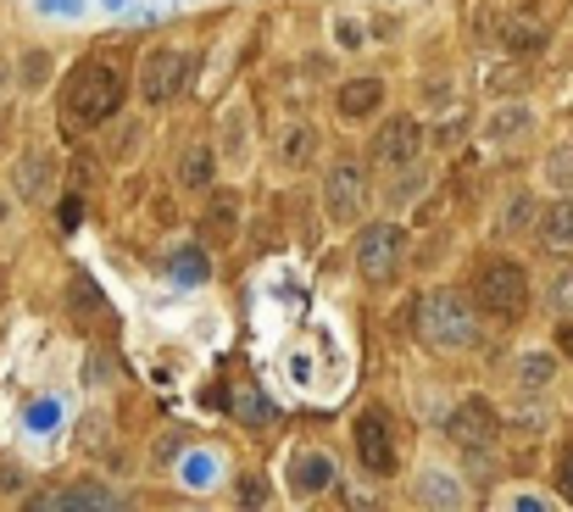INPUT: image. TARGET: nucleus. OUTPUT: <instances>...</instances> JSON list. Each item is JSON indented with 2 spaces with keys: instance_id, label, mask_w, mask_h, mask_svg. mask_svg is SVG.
Here are the masks:
<instances>
[{
  "instance_id": "obj_27",
  "label": "nucleus",
  "mask_w": 573,
  "mask_h": 512,
  "mask_svg": "<svg viewBox=\"0 0 573 512\" xmlns=\"http://www.w3.org/2000/svg\"><path fill=\"white\" fill-rule=\"evenodd\" d=\"M546 307H551L557 318H573V268H557V274H551V285H546Z\"/></svg>"
},
{
  "instance_id": "obj_5",
  "label": "nucleus",
  "mask_w": 573,
  "mask_h": 512,
  "mask_svg": "<svg viewBox=\"0 0 573 512\" xmlns=\"http://www.w3.org/2000/svg\"><path fill=\"white\" fill-rule=\"evenodd\" d=\"M401 268H406V229L390 223V218L362 223V234H357V274L368 285H390Z\"/></svg>"
},
{
  "instance_id": "obj_6",
  "label": "nucleus",
  "mask_w": 573,
  "mask_h": 512,
  "mask_svg": "<svg viewBox=\"0 0 573 512\" xmlns=\"http://www.w3.org/2000/svg\"><path fill=\"white\" fill-rule=\"evenodd\" d=\"M351 452L357 463L373 474V479H395L401 474V452H395V430H390V418L379 407H362L351 418Z\"/></svg>"
},
{
  "instance_id": "obj_32",
  "label": "nucleus",
  "mask_w": 573,
  "mask_h": 512,
  "mask_svg": "<svg viewBox=\"0 0 573 512\" xmlns=\"http://www.w3.org/2000/svg\"><path fill=\"white\" fill-rule=\"evenodd\" d=\"M23 490V468L18 463H0V496H18Z\"/></svg>"
},
{
  "instance_id": "obj_21",
  "label": "nucleus",
  "mask_w": 573,
  "mask_h": 512,
  "mask_svg": "<svg viewBox=\"0 0 573 512\" xmlns=\"http://www.w3.org/2000/svg\"><path fill=\"white\" fill-rule=\"evenodd\" d=\"M496 40H502L513 56H535V51L546 45V29L529 23V18H502V23H496Z\"/></svg>"
},
{
  "instance_id": "obj_13",
  "label": "nucleus",
  "mask_w": 573,
  "mask_h": 512,
  "mask_svg": "<svg viewBox=\"0 0 573 512\" xmlns=\"http://www.w3.org/2000/svg\"><path fill=\"white\" fill-rule=\"evenodd\" d=\"M179 190L184 196H212V179H217V151L206 145V140H190L184 151H179Z\"/></svg>"
},
{
  "instance_id": "obj_16",
  "label": "nucleus",
  "mask_w": 573,
  "mask_h": 512,
  "mask_svg": "<svg viewBox=\"0 0 573 512\" xmlns=\"http://www.w3.org/2000/svg\"><path fill=\"white\" fill-rule=\"evenodd\" d=\"M535 234H540V245H546V251H557V256H573V196H557V201L540 212Z\"/></svg>"
},
{
  "instance_id": "obj_34",
  "label": "nucleus",
  "mask_w": 573,
  "mask_h": 512,
  "mask_svg": "<svg viewBox=\"0 0 573 512\" xmlns=\"http://www.w3.org/2000/svg\"><path fill=\"white\" fill-rule=\"evenodd\" d=\"M134 134H145V123H123V129H117V140H112V151H117V156H128V151H134Z\"/></svg>"
},
{
  "instance_id": "obj_18",
  "label": "nucleus",
  "mask_w": 573,
  "mask_h": 512,
  "mask_svg": "<svg viewBox=\"0 0 573 512\" xmlns=\"http://www.w3.org/2000/svg\"><path fill=\"white\" fill-rule=\"evenodd\" d=\"M239 212H245V207H239V190H212L206 218H201V223H206V240H212V245H228V240L239 234Z\"/></svg>"
},
{
  "instance_id": "obj_15",
  "label": "nucleus",
  "mask_w": 573,
  "mask_h": 512,
  "mask_svg": "<svg viewBox=\"0 0 573 512\" xmlns=\"http://www.w3.org/2000/svg\"><path fill=\"white\" fill-rule=\"evenodd\" d=\"M273 162L290 167V174L312 167V162H317V129H312V123H290V129H279V134H273Z\"/></svg>"
},
{
  "instance_id": "obj_8",
  "label": "nucleus",
  "mask_w": 573,
  "mask_h": 512,
  "mask_svg": "<svg viewBox=\"0 0 573 512\" xmlns=\"http://www.w3.org/2000/svg\"><path fill=\"white\" fill-rule=\"evenodd\" d=\"M496 435H502V418H496V407H490L484 396H462L451 407V418H446V441L462 446V452H490Z\"/></svg>"
},
{
  "instance_id": "obj_25",
  "label": "nucleus",
  "mask_w": 573,
  "mask_h": 512,
  "mask_svg": "<svg viewBox=\"0 0 573 512\" xmlns=\"http://www.w3.org/2000/svg\"><path fill=\"white\" fill-rule=\"evenodd\" d=\"M168 274H173V285H190V290L212 279V268H206V256H201L195 245H179V251L168 256Z\"/></svg>"
},
{
  "instance_id": "obj_22",
  "label": "nucleus",
  "mask_w": 573,
  "mask_h": 512,
  "mask_svg": "<svg viewBox=\"0 0 573 512\" xmlns=\"http://www.w3.org/2000/svg\"><path fill=\"white\" fill-rule=\"evenodd\" d=\"M540 223V207H535V196H507V207H502V218H496V234L502 240H518V234H529Z\"/></svg>"
},
{
  "instance_id": "obj_39",
  "label": "nucleus",
  "mask_w": 573,
  "mask_h": 512,
  "mask_svg": "<svg viewBox=\"0 0 573 512\" xmlns=\"http://www.w3.org/2000/svg\"><path fill=\"white\" fill-rule=\"evenodd\" d=\"M0 151H7V123H0Z\"/></svg>"
},
{
  "instance_id": "obj_17",
  "label": "nucleus",
  "mask_w": 573,
  "mask_h": 512,
  "mask_svg": "<svg viewBox=\"0 0 573 512\" xmlns=\"http://www.w3.org/2000/svg\"><path fill=\"white\" fill-rule=\"evenodd\" d=\"M223 140V156H228V167H245V162H251V107H245V101H234L228 112H223V129H217Z\"/></svg>"
},
{
  "instance_id": "obj_11",
  "label": "nucleus",
  "mask_w": 573,
  "mask_h": 512,
  "mask_svg": "<svg viewBox=\"0 0 573 512\" xmlns=\"http://www.w3.org/2000/svg\"><path fill=\"white\" fill-rule=\"evenodd\" d=\"M284 485H290L301 501H312V496H323V490H335V457L323 452V446H301V452L290 457Z\"/></svg>"
},
{
  "instance_id": "obj_9",
  "label": "nucleus",
  "mask_w": 573,
  "mask_h": 512,
  "mask_svg": "<svg viewBox=\"0 0 573 512\" xmlns=\"http://www.w3.org/2000/svg\"><path fill=\"white\" fill-rule=\"evenodd\" d=\"M424 151V123L413 112H395L379 134H373V162L390 167V174H401V167H413Z\"/></svg>"
},
{
  "instance_id": "obj_4",
  "label": "nucleus",
  "mask_w": 573,
  "mask_h": 512,
  "mask_svg": "<svg viewBox=\"0 0 573 512\" xmlns=\"http://www.w3.org/2000/svg\"><path fill=\"white\" fill-rule=\"evenodd\" d=\"M362 212H368V167L357 156H335L329 174H323V218L335 229H351L362 223Z\"/></svg>"
},
{
  "instance_id": "obj_29",
  "label": "nucleus",
  "mask_w": 573,
  "mask_h": 512,
  "mask_svg": "<svg viewBox=\"0 0 573 512\" xmlns=\"http://www.w3.org/2000/svg\"><path fill=\"white\" fill-rule=\"evenodd\" d=\"M424 179H429V174H424L418 162H413V167H401V185L390 190V201H418V196H424Z\"/></svg>"
},
{
  "instance_id": "obj_28",
  "label": "nucleus",
  "mask_w": 573,
  "mask_h": 512,
  "mask_svg": "<svg viewBox=\"0 0 573 512\" xmlns=\"http://www.w3.org/2000/svg\"><path fill=\"white\" fill-rule=\"evenodd\" d=\"M72 312H78V323H96L106 312V301H101V290H90V279H72Z\"/></svg>"
},
{
  "instance_id": "obj_31",
  "label": "nucleus",
  "mask_w": 573,
  "mask_h": 512,
  "mask_svg": "<svg viewBox=\"0 0 573 512\" xmlns=\"http://www.w3.org/2000/svg\"><path fill=\"white\" fill-rule=\"evenodd\" d=\"M557 490H562V501L573 507V446L562 452V463H557Z\"/></svg>"
},
{
  "instance_id": "obj_20",
  "label": "nucleus",
  "mask_w": 573,
  "mask_h": 512,
  "mask_svg": "<svg viewBox=\"0 0 573 512\" xmlns=\"http://www.w3.org/2000/svg\"><path fill=\"white\" fill-rule=\"evenodd\" d=\"M329 40H335V51H368L373 23L362 12H329Z\"/></svg>"
},
{
  "instance_id": "obj_10",
  "label": "nucleus",
  "mask_w": 573,
  "mask_h": 512,
  "mask_svg": "<svg viewBox=\"0 0 573 512\" xmlns=\"http://www.w3.org/2000/svg\"><path fill=\"white\" fill-rule=\"evenodd\" d=\"M540 129V118H535V107L529 101H496L484 112V123H479V134L490 140V145H518V140H529Z\"/></svg>"
},
{
  "instance_id": "obj_12",
  "label": "nucleus",
  "mask_w": 573,
  "mask_h": 512,
  "mask_svg": "<svg viewBox=\"0 0 573 512\" xmlns=\"http://www.w3.org/2000/svg\"><path fill=\"white\" fill-rule=\"evenodd\" d=\"M384 107V78H346L340 90H335V112L346 118V123H368L373 112Z\"/></svg>"
},
{
  "instance_id": "obj_24",
  "label": "nucleus",
  "mask_w": 573,
  "mask_h": 512,
  "mask_svg": "<svg viewBox=\"0 0 573 512\" xmlns=\"http://www.w3.org/2000/svg\"><path fill=\"white\" fill-rule=\"evenodd\" d=\"M418 501H429V507H462L468 496H462V479H451V474H440V468H424Z\"/></svg>"
},
{
  "instance_id": "obj_3",
  "label": "nucleus",
  "mask_w": 573,
  "mask_h": 512,
  "mask_svg": "<svg viewBox=\"0 0 573 512\" xmlns=\"http://www.w3.org/2000/svg\"><path fill=\"white\" fill-rule=\"evenodd\" d=\"M123 107V73L101 56V62H85L67 84V118L85 123V129H101L106 118H117Z\"/></svg>"
},
{
  "instance_id": "obj_23",
  "label": "nucleus",
  "mask_w": 573,
  "mask_h": 512,
  "mask_svg": "<svg viewBox=\"0 0 573 512\" xmlns=\"http://www.w3.org/2000/svg\"><path fill=\"white\" fill-rule=\"evenodd\" d=\"M540 179L557 190V196H573V140H557L540 162Z\"/></svg>"
},
{
  "instance_id": "obj_36",
  "label": "nucleus",
  "mask_w": 573,
  "mask_h": 512,
  "mask_svg": "<svg viewBox=\"0 0 573 512\" xmlns=\"http://www.w3.org/2000/svg\"><path fill=\"white\" fill-rule=\"evenodd\" d=\"M12 212H18V201H12V196H0V223H12Z\"/></svg>"
},
{
  "instance_id": "obj_14",
  "label": "nucleus",
  "mask_w": 573,
  "mask_h": 512,
  "mask_svg": "<svg viewBox=\"0 0 573 512\" xmlns=\"http://www.w3.org/2000/svg\"><path fill=\"white\" fill-rule=\"evenodd\" d=\"M50 179H56V162L45 145H29L12 167V185H18V201H45L50 196Z\"/></svg>"
},
{
  "instance_id": "obj_2",
  "label": "nucleus",
  "mask_w": 573,
  "mask_h": 512,
  "mask_svg": "<svg viewBox=\"0 0 573 512\" xmlns=\"http://www.w3.org/2000/svg\"><path fill=\"white\" fill-rule=\"evenodd\" d=\"M473 307L490 312L496 323H518L529 312V274L513 256H484L473 274Z\"/></svg>"
},
{
  "instance_id": "obj_26",
  "label": "nucleus",
  "mask_w": 573,
  "mask_h": 512,
  "mask_svg": "<svg viewBox=\"0 0 573 512\" xmlns=\"http://www.w3.org/2000/svg\"><path fill=\"white\" fill-rule=\"evenodd\" d=\"M551 379H557V357H551V352H524V357H518V385H524V390L551 385Z\"/></svg>"
},
{
  "instance_id": "obj_7",
  "label": "nucleus",
  "mask_w": 573,
  "mask_h": 512,
  "mask_svg": "<svg viewBox=\"0 0 573 512\" xmlns=\"http://www.w3.org/2000/svg\"><path fill=\"white\" fill-rule=\"evenodd\" d=\"M184 84H190V56L179 45H156V51L139 56V101L168 107Z\"/></svg>"
},
{
  "instance_id": "obj_35",
  "label": "nucleus",
  "mask_w": 573,
  "mask_h": 512,
  "mask_svg": "<svg viewBox=\"0 0 573 512\" xmlns=\"http://www.w3.org/2000/svg\"><path fill=\"white\" fill-rule=\"evenodd\" d=\"M557 346L573 357V318H562V329H557Z\"/></svg>"
},
{
  "instance_id": "obj_30",
  "label": "nucleus",
  "mask_w": 573,
  "mask_h": 512,
  "mask_svg": "<svg viewBox=\"0 0 573 512\" xmlns=\"http://www.w3.org/2000/svg\"><path fill=\"white\" fill-rule=\"evenodd\" d=\"M45 78H50V56L45 51H29L23 56V90H40Z\"/></svg>"
},
{
  "instance_id": "obj_38",
  "label": "nucleus",
  "mask_w": 573,
  "mask_h": 512,
  "mask_svg": "<svg viewBox=\"0 0 573 512\" xmlns=\"http://www.w3.org/2000/svg\"><path fill=\"white\" fill-rule=\"evenodd\" d=\"M0 296H7V263H0Z\"/></svg>"
},
{
  "instance_id": "obj_37",
  "label": "nucleus",
  "mask_w": 573,
  "mask_h": 512,
  "mask_svg": "<svg viewBox=\"0 0 573 512\" xmlns=\"http://www.w3.org/2000/svg\"><path fill=\"white\" fill-rule=\"evenodd\" d=\"M7 90H12V67H7V62H0V96H7Z\"/></svg>"
},
{
  "instance_id": "obj_33",
  "label": "nucleus",
  "mask_w": 573,
  "mask_h": 512,
  "mask_svg": "<svg viewBox=\"0 0 573 512\" xmlns=\"http://www.w3.org/2000/svg\"><path fill=\"white\" fill-rule=\"evenodd\" d=\"M239 501H245V507H262V501H268V485H262V479H245V485H239Z\"/></svg>"
},
{
  "instance_id": "obj_19",
  "label": "nucleus",
  "mask_w": 573,
  "mask_h": 512,
  "mask_svg": "<svg viewBox=\"0 0 573 512\" xmlns=\"http://www.w3.org/2000/svg\"><path fill=\"white\" fill-rule=\"evenodd\" d=\"M40 507H61V512H85V507H123V496L112 485H67V490H50Z\"/></svg>"
},
{
  "instance_id": "obj_1",
  "label": "nucleus",
  "mask_w": 573,
  "mask_h": 512,
  "mask_svg": "<svg viewBox=\"0 0 573 512\" xmlns=\"http://www.w3.org/2000/svg\"><path fill=\"white\" fill-rule=\"evenodd\" d=\"M413 329H418L424 346H435V352H468V346H479V312L451 285H435V290L418 296Z\"/></svg>"
}]
</instances>
